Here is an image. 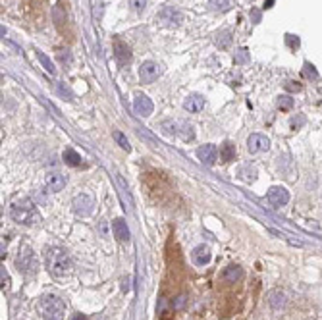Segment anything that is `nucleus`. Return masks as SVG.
<instances>
[{"mask_svg":"<svg viewBox=\"0 0 322 320\" xmlns=\"http://www.w3.org/2000/svg\"><path fill=\"white\" fill-rule=\"evenodd\" d=\"M247 58H249L247 50L241 49V50H239V52L236 54V64H243V62H247Z\"/></svg>","mask_w":322,"mask_h":320,"instance_id":"cd10ccee","label":"nucleus"},{"mask_svg":"<svg viewBox=\"0 0 322 320\" xmlns=\"http://www.w3.org/2000/svg\"><path fill=\"white\" fill-rule=\"evenodd\" d=\"M218 148L214 147V145H203V147L197 148V156L199 160L203 162V164H207V166H212L216 160H218Z\"/></svg>","mask_w":322,"mask_h":320,"instance_id":"f8f14e48","label":"nucleus"},{"mask_svg":"<svg viewBox=\"0 0 322 320\" xmlns=\"http://www.w3.org/2000/svg\"><path fill=\"white\" fill-rule=\"evenodd\" d=\"M72 207H74V212L79 214V216H89L93 212V199L89 197L87 193H81V195H75L74 201H72Z\"/></svg>","mask_w":322,"mask_h":320,"instance_id":"423d86ee","label":"nucleus"},{"mask_svg":"<svg viewBox=\"0 0 322 320\" xmlns=\"http://www.w3.org/2000/svg\"><path fill=\"white\" fill-rule=\"evenodd\" d=\"M243 278V268L237 264H230L228 268H224L222 272V282L226 283H237Z\"/></svg>","mask_w":322,"mask_h":320,"instance_id":"4468645a","label":"nucleus"},{"mask_svg":"<svg viewBox=\"0 0 322 320\" xmlns=\"http://www.w3.org/2000/svg\"><path fill=\"white\" fill-rule=\"evenodd\" d=\"M129 4H131V8L135 12H143L145 6H147V0H129Z\"/></svg>","mask_w":322,"mask_h":320,"instance_id":"393cba45","label":"nucleus"},{"mask_svg":"<svg viewBox=\"0 0 322 320\" xmlns=\"http://www.w3.org/2000/svg\"><path fill=\"white\" fill-rule=\"evenodd\" d=\"M220 158H222L224 162H232V160L236 158V145L230 143V141H226L222 147H220Z\"/></svg>","mask_w":322,"mask_h":320,"instance_id":"a211bd4d","label":"nucleus"},{"mask_svg":"<svg viewBox=\"0 0 322 320\" xmlns=\"http://www.w3.org/2000/svg\"><path fill=\"white\" fill-rule=\"evenodd\" d=\"M114 141H116V143H118L120 147L124 148V150H127V152L131 150V145H129V141H127V137H125L122 131H114Z\"/></svg>","mask_w":322,"mask_h":320,"instance_id":"5701e85b","label":"nucleus"},{"mask_svg":"<svg viewBox=\"0 0 322 320\" xmlns=\"http://www.w3.org/2000/svg\"><path fill=\"white\" fill-rule=\"evenodd\" d=\"M278 108H280V110H289V108H293V99H291L289 95L278 97Z\"/></svg>","mask_w":322,"mask_h":320,"instance_id":"b1692460","label":"nucleus"},{"mask_svg":"<svg viewBox=\"0 0 322 320\" xmlns=\"http://www.w3.org/2000/svg\"><path fill=\"white\" fill-rule=\"evenodd\" d=\"M58 58H60L62 64H70V62H72V56H70L68 50H60V52H58Z\"/></svg>","mask_w":322,"mask_h":320,"instance_id":"c85d7f7f","label":"nucleus"},{"mask_svg":"<svg viewBox=\"0 0 322 320\" xmlns=\"http://www.w3.org/2000/svg\"><path fill=\"white\" fill-rule=\"evenodd\" d=\"M62 158L68 166H79V164H81V156L75 152L74 148H66V150H64V154H62Z\"/></svg>","mask_w":322,"mask_h":320,"instance_id":"aec40b11","label":"nucleus"},{"mask_svg":"<svg viewBox=\"0 0 322 320\" xmlns=\"http://www.w3.org/2000/svg\"><path fill=\"white\" fill-rule=\"evenodd\" d=\"M10 216H12L14 222H18V224H22V226H33V224L41 222V216H39L35 205L31 203V199L27 197H20L16 199V201H12V205H10Z\"/></svg>","mask_w":322,"mask_h":320,"instance_id":"f257e3e1","label":"nucleus"},{"mask_svg":"<svg viewBox=\"0 0 322 320\" xmlns=\"http://www.w3.org/2000/svg\"><path fill=\"white\" fill-rule=\"evenodd\" d=\"M158 20L166 27H178L180 22H182V12L174 6H164L160 12H158Z\"/></svg>","mask_w":322,"mask_h":320,"instance_id":"0eeeda50","label":"nucleus"},{"mask_svg":"<svg viewBox=\"0 0 322 320\" xmlns=\"http://www.w3.org/2000/svg\"><path fill=\"white\" fill-rule=\"evenodd\" d=\"M270 148V139L266 135H260V133H253L247 139V150L251 154H257L262 150H268Z\"/></svg>","mask_w":322,"mask_h":320,"instance_id":"1a4fd4ad","label":"nucleus"},{"mask_svg":"<svg viewBox=\"0 0 322 320\" xmlns=\"http://www.w3.org/2000/svg\"><path fill=\"white\" fill-rule=\"evenodd\" d=\"M184 108L187 112H201L205 108V99L201 95H189L184 100Z\"/></svg>","mask_w":322,"mask_h":320,"instance_id":"dca6fc26","label":"nucleus"},{"mask_svg":"<svg viewBox=\"0 0 322 320\" xmlns=\"http://www.w3.org/2000/svg\"><path fill=\"white\" fill-rule=\"evenodd\" d=\"M162 127H164V133H166V135H174V133H178L176 123L174 122H164L162 123Z\"/></svg>","mask_w":322,"mask_h":320,"instance_id":"a878e982","label":"nucleus"},{"mask_svg":"<svg viewBox=\"0 0 322 320\" xmlns=\"http://www.w3.org/2000/svg\"><path fill=\"white\" fill-rule=\"evenodd\" d=\"M66 184H68V178L58 172L49 174L47 180H45V187H47L49 193H58V191H62L64 187H66Z\"/></svg>","mask_w":322,"mask_h":320,"instance_id":"9b49d317","label":"nucleus"},{"mask_svg":"<svg viewBox=\"0 0 322 320\" xmlns=\"http://www.w3.org/2000/svg\"><path fill=\"white\" fill-rule=\"evenodd\" d=\"M287 301V295H285L282 289H274L270 293V307L272 308H282Z\"/></svg>","mask_w":322,"mask_h":320,"instance_id":"6ab92c4d","label":"nucleus"},{"mask_svg":"<svg viewBox=\"0 0 322 320\" xmlns=\"http://www.w3.org/2000/svg\"><path fill=\"white\" fill-rule=\"evenodd\" d=\"M35 54H37V58L41 60V64H43V68L49 72L50 75H54L56 74V68H54V64L50 62V58L45 54V52H41V50H35Z\"/></svg>","mask_w":322,"mask_h":320,"instance_id":"412c9836","label":"nucleus"},{"mask_svg":"<svg viewBox=\"0 0 322 320\" xmlns=\"http://www.w3.org/2000/svg\"><path fill=\"white\" fill-rule=\"evenodd\" d=\"M186 299H187L186 295H180V297H178V299H176V303H174V308H176V310L184 308V305H186Z\"/></svg>","mask_w":322,"mask_h":320,"instance_id":"c756f323","label":"nucleus"},{"mask_svg":"<svg viewBox=\"0 0 322 320\" xmlns=\"http://www.w3.org/2000/svg\"><path fill=\"white\" fill-rule=\"evenodd\" d=\"M112 232H114V237L118 241H127L129 239V228H127L124 218H116L112 222Z\"/></svg>","mask_w":322,"mask_h":320,"instance_id":"2eb2a0df","label":"nucleus"},{"mask_svg":"<svg viewBox=\"0 0 322 320\" xmlns=\"http://www.w3.org/2000/svg\"><path fill=\"white\" fill-rule=\"evenodd\" d=\"M152 100L147 97V95H135V100H133V110H135L137 116H141V118H147L152 114Z\"/></svg>","mask_w":322,"mask_h":320,"instance_id":"9d476101","label":"nucleus"},{"mask_svg":"<svg viewBox=\"0 0 322 320\" xmlns=\"http://www.w3.org/2000/svg\"><path fill=\"white\" fill-rule=\"evenodd\" d=\"M16 266H18V270L25 274V276H33V274H37L39 270V260L35 257V253L29 249V247H24L22 251H20V255H18V259H16Z\"/></svg>","mask_w":322,"mask_h":320,"instance_id":"20e7f679","label":"nucleus"},{"mask_svg":"<svg viewBox=\"0 0 322 320\" xmlns=\"http://www.w3.org/2000/svg\"><path fill=\"white\" fill-rule=\"evenodd\" d=\"M211 2L216 6V8H226V6L230 4V0H211Z\"/></svg>","mask_w":322,"mask_h":320,"instance_id":"7c9ffc66","label":"nucleus"},{"mask_svg":"<svg viewBox=\"0 0 322 320\" xmlns=\"http://www.w3.org/2000/svg\"><path fill=\"white\" fill-rule=\"evenodd\" d=\"M45 260H47V268L50 274H54L58 278L70 274V270H72V259L60 247H49L45 253Z\"/></svg>","mask_w":322,"mask_h":320,"instance_id":"f03ea898","label":"nucleus"},{"mask_svg":"<svg viewBox=\"0 0 322 320\" xmlns=\"http://www.w3.org/2000/svg\"><path fill=\"white\" fill-rule=\"evenodd\" d=\"M230 43H232V35H230V31H224V33H218V35H216V45H218L220 49H228V47H230Z\"/></svg>","mask_w":322,"mask_h":320,"instance_id":"4be33fe9","label":"nucleus"},{"mask_svg":"<svg viewBox=\"0 0 322 320\" xmlns=\"http://www.w3.org/2000/svg\"><path fill=\"white\" fill-rule=\"evenodd\" d=\"M0 278H2V289L6 291V289L10 287V278H8V272L4 270V268L0 270Z\"/></svg>","mask_w":322,"mask_h":320,"instance_id":"bb28decb","label":"nucleus"},{"mask_svg":"<svg viewBox=\"0 0 322 320\" xmlns=\"http://www.w3.org/2000/svg\"><path fill=\"white\" fill-rule=\"evenodd\" d=\"M266 197H268V203L274 205V207H284L289 201V191L285 187H282V185H274V187L268 189Z\"/></svg>","mask_w":322,"mask_h":320,"instance_id":"6e6552de","label":"nucleus"},{"mask_svg":"<svg viewBox=\"0 0 322 320\" xmlns=\"http://www.w3.org/2000/svg\"><path fill=\"white\" fill-rule=\"evenodd\" d=\"M191 259H193V262L197 264V266H205V264H209L212 259L211 255V249L207 245H197L195 249H193V253H191Z\"/></svg>","mask_w":322,"mask_h":320,"instance_id":"ddd939ff","label":"nucleus"},{"mask_svg":"<svg viewBox=\"0 0 322 320\" xmlns=\"http://www.w3.org/2000/svg\"><path fill=\"white\" fill-rule=\"evenodd\" d=\"M72 320H89V318H87L85 314H81V312H79V314H75V316H74Z\"/></svg>","mask_w":322,"mask_h":320,"instance_id":"2f4dec72","label":"nucleus"},{"mask_svg":"<svg viewBox=\"0 0 322 320\" xmlns=\"http://www.w3.org/2000/svg\"><path fill=\"white\" fill-rule=\"evenodd\" d=\"M114 56H116V60L120 62L122 66L131 60V52L127 49V45H124L122 41H116V45H114Z\"/></svg>","mask_w":322,"mask_h":320,"instance_id":"f3484780","label":"nucleus"},{"mask_svg":"<svg viewBox=\"0 0 322 320\" xmlns=\"http://www.w3.org/2000/svg\"><path fill=\"white\" fill-rule=\"evenodd\" d=\"M39 312L45 320H62L66 314V305L60 297L45 295L39 303Z\"/></svg>","mask_w":322,"mask_h":320,"instance_id":"7ed1b4c3","label":"nucleus"},{"mask_svg":"<svg viewBox=\"0 0 322 320\" xmlns=\"http://www.w3.org/2000/svg\"><path fill=\"white\" fill-rule=\"evenodd\" d=\"M162 74V68L156 62H145L141 68H139V77H141V83H154Z\"/></svg>","mask_w":322,"mask_h":320,"instance_id":"39448f33","label":"nucleus"}]
</instances>
